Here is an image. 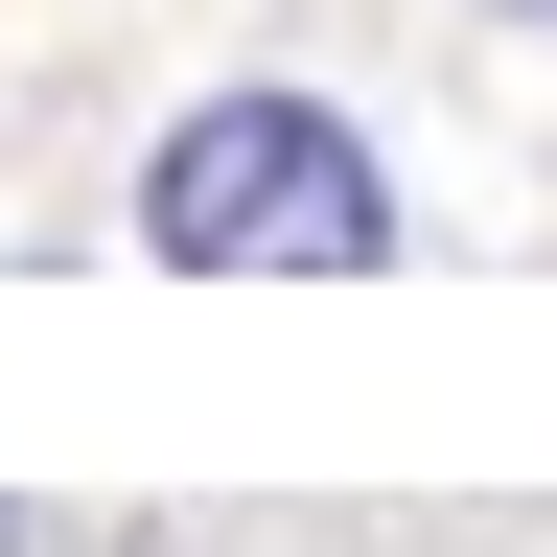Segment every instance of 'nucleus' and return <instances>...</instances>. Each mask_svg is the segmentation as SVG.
I'll list each match as a JSON object with an SVG mask.
<instances>
[{
	"instance_id": "1",
	"label": "nucleus",
	"mask_w": 557,
	"mask_h": 557,
	"mask_svg": "<svg viewBox=\"0 0 557 557\" xmlns=\"http://www.w3.org/2000/svg\"><path fill=\"white\" fill-rule=\"evenodd\" d=\"M395 163L325 94H186L139 139V256L163 278H395Z\"/></svg>"
},
{
	"instance_id": "2",
	"label": "nucleus",
	"mask_w": 557,
	"mask_h": 557,
	"mask_svg": "<svg viewBox=\"0 0 557 557\" xmlns=\"http://www.w3.org/2000/svg\"><path fill=\"white\" fill-rule=\"evenodd\" d=\"M487 24H557V0H487Z\"/></svg>"
},
{
	"instance_id": "3",
	"label": "nucleus",
	"mask_w": 557,
	"mask_h": 557,
	"mask_svg": "<svg viewBox=\"0 0 557 557\" xmlns=\"http://www.w3.org/2000/svg\"><path fill=\"white\" fill-rule=\"evenodd\" d=\"M0 557H24V511H0Z\"/></svg>"
}]
</instances>
